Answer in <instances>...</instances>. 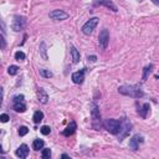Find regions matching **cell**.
Returning a JSON list of instances; mask_svg holds the SVG:
<instances>
[{"label": "cell", "instance_id": "obj_1", "mask_svg": "<svg viewBox=\"0 0 159 159\" xmlns=\"http://www.w3.org/2000/svg\"><path fill=\"white\" fill-rule=\"evenodd\" d=\"M118 92L121 95H124V96H129V97H133V98H140L144 96V92L140 90V87L138 86H121L118 88Z\"/></svg>", "mask_w": 159, "mask_h": 159}, {"label": "cell", "instance_id": "obj_2", "mask_svg": "<svg viewBox=\"0 0 159 159\" xmlns=\"http://www.w3.org/2000/svg\"><path fill=\"white\" fill-rule=\"evenodd\" d=\"M104 128L112 134H118L121 129V122L117 119H107L104 122Z\"/></svg>", "mask_w": 159, "mask_h": 159}, {"label": "cell", "instance_id": "obj_3", "mask_svg": "<svg viewBox=\"0 0 159 159\" xmlns=\"http://www.w3.org/2000/svg\"><path fill=\"white\" fill-rule=\"evenodd\" d=\"M25 26H26V19L24 16H20V15L14 16V20L11 22V29H13L15 32L21 31Z\"/></svg>", "mask_w": 159, "mask_h": 159}, {"label": "cell", "instance_id": "obj_4", "mask_svg": "<svg viewBox=\"0 0 159 159\" xmlns=\"http://www.w3.org/2000/svg\"><path fill=\"white\" fill-rule=\"evenodd\" d=\"M98 17H92V19H90L87 22H85V25L82 26V32H83L85 35H91L93 32V30L96 29L97 24H98Z\"/></svg>", "mask_w": 159, "mask_h": 159}, {"label": "cell", "instance_id": "obj_5", "mask_svg": "<svg viewBox=\"0 0 159 159\" xmlns=\"http://www.w3.org/2000/svg\"><path fill=\"white\" fill-rule=\"evenodd\" d=\"M98 42H99V47L102 50H106L109 42V32L107 29H103V30L99 32L98 35Z\"/></svg>", "mask_w": 159, "mask_h": 159}, {"label": "cell", "instance_id": "obj_6", "mask_svg": "<svg viewBox=\"0 0 159 159\" xmlns=\"http://www.w3.org/2000/svg\"><path fill=\"white\" fill-rule=\"evenodd\" d=\"M50 16V19L51 20H55V21H62V20H66L68 19V14L67 13H65L63 10H54V11H51V13L49 14Z\"/></svg>", "mask_w": 159, "mask_h": 159}, {"label": "cell", "instance_id": "obj_7", "mask_svg": "<svg viewBox=\"0 0 159 159\" xmlns=\"http://www.w3.org/2000/svg\"><path fill=\"white\" fill-rule=\"evenodd\" d=\"M92 108H91V116H92V122H93V127L96 126V123L99 122L101 123V114H99V109H98V106L92 102Z\"/></svg>", "mask_w": 159, "mask_h": 159}, {"label": "cell", "instance_id": "obj_8", "mask_svg": "<svg viewBox=\"0 0 159 159\" xmlns=\"http://www.w3.org/2000/svg\"><path fill=\"white\" fill-rule=\"evenodd\" d=\"M131 123H129L128 121H124V123H121V129H119V140H122L124 137H127V135L129 134V132H131Z\"/></svg>", "mask_w": 159, "mask_h": 159}, {"label": "cell", "instance_id": "obj_9", "mask_svg": "<svg viewBox=\"0 0 159 159\" xmlns=\"http://www.w3.org/2000/svg\"><path fill=\"white\" fill-rule=\"evenodd\" d=\"M139 143H143V137L142 135H134V137L129 140V148H132L133 150H138L139 148Z\"/></svg>", "mask_w": 159, "mask_h": 159}, {"label": "cell", "instance_id": "obj_10", "mask_svg": "<svg viewBox=\"0 0 159 159\" xmlns=\"http://www.w3.org/2000/svg\"><path fill=\"white\" fill-rule=\"evenodd\" d=\"M76 129H77V124H76L75 121H71L68 123V126L62 131V134L65 135V137H70V135H72L75 133Z\"/></svg>", "mask_w": 159, "mask_h": 159}, {"label": "cell", "instance_id": "obj_11", "mask_svg": "<svg viewBox=\"0 0 159 159\" xmlns=\"http://www.w3.org/2000/svg\"><path fill=\"white\" fill-rule=\"evenodd\" d=\"M71 78H72V81H73V83H76V85H81L82 82H83V80H85V68H83V70H81V71L73 72Z\"/></svg>", "mask_w": 159, "mask_h": 159}, {"label": "cell", "instance_id": "obj_12", "mask_svg": "<svg viewBox=\"0 0 159 159\" xmlns=\"http://www.w3.org/2000/svg\"><path fill=\"white\" fill-rule=\"evenodd\" d=\"M96 5H103V6H106L107 9H111L112 11H118V9H117V6L113 4V1L112 0H97V1L95 3Z\"/></svg>", "mask_w": 159, "mask_h": 159}, {"label": "cell", "instance_id": "obj_13", "mask_svg": "<svg viewBox=\"0 0 159 159\" xmlns=\"http://www.w3.org/2000/svg\"><path fill=\"white\" fill-rule=\"evenodd\" d=\"M15 154H16V157H19V158H26L29 155V147L26 144H21L19 148L16 149Z\"/></svg>", "mask_w": 159, "mask_h": 159}, {"label": "cell", "instance_id": "obj_14", "mask_svg": "<svg viewBox=\"0 0 159 159\" xmlns=\"http://www.w3.org/2000/svg\"><path fill=\"white\" fill-rule=\"evenodd\" d=\"M37 98L42 104H46L49 102V95L46 93V91L44 90V88H39L37 90Z\"/></svg>", "mask_w": 159, "mask_h": 159}, {"label": "cell", "instance_id": "obj_15", "mask_svg": "<svg viewBox=\"0 0 159 159\" xmlns=\"http://www.w3.org/2000/svg\"><path fill=\"white\" fill-rule=\"evenodd\" d=\"M13 108L15 112H17V113H22V112L26 111V106L24 102H14Z\"/></svg>", "mask_w": 159, "mask_h": 159}, {"label": "cell", "instance_id": "obj_16", "mask_svg": "<svg viewBox=\"0 0 159 159\" xmlns=\"http://www.w3.org/2000/svg\"><path fill=\"white\" fill-rule=\"evenodd\" d=\"M149 109H150V106H149V103H144L142 107H140L139 109H138V113H139V116L142 117V118H145L147 117V113L149 112Z\"/></svg>", "mask_w": 159, "mask_h": 159}, {"label": "cell", "instance_id": "obj_17", "mask_svg": "<svg viewBox=\"0 0 159 159\" xmlns=\"http://www.w3.org/2000/svg\"><path fill=\"white\" fill-rule=\"evenodd\" d=\"M71 56H72V61H73V63H77V62H80L81 55H80L78 50L76 49L75 46H71Z\"/></svg>", "mask_w": 159, "mask_h": 159}, {"label": "cell", "instance_id": "obj_18", "mask_svg": "<svg viewBox=\"0 0 159 159\" xmlns=\"http://www.w3.org/2000/svg\"><path fill=\"white\" fill-rule=\"evenodd\" d=\"M44 140L42 139H35L34 142H32V149L34 150H40V149H42V147H44Z\"/></svg>", "mask_w": 159, "mask_h": 159}, {"label": "cell", "instance_id": "obj_19", "mask_svg": "<svg viewBox=\"0 0 159 159\" xmlns=\"http://www.w3.org/2000/svg\"><path fill=\"white\" fill-rule=\"evenodd\" d=\"M32 119H34V123H40L41 121L44 119V113H42L41 111H36V112L34 113Z\"/></svg>", "mask_w": 159, "mask_h": 159}, {"label": "cell", "instance_id": "obj_20", "mask_svg": "<svg viewBox=\"0 0 159 159\" xmlns=\"http://www.w3.org/2000/svg\"><path fill=\"white\" fill-rule=\"evenodd\" d=\"M17 72H19V67L16 66V65H11V66H9L8 68V73L10 76H15Z\"/></svg>", "mask_w": 159, "mask_h": 159}, {"label": "cell", "instance_id": "obj_21", "mask_svg": "<svg viewBox=\"0 0 159 159\" xmlns=\"http://www.w3.org/2000/svg\"><path fill=\"white\" fill-rule=\"evenodd\" d=\"M153 67H154V66H153V65L150 63V65H149V66H147V67L144 68V73H143V81H145L147 78H148V76H149V73L152 72V70H153Z\"/></svg>", "mask_w": 159, "mask_h": 159}, {"label": "cell", "instance_id": "obj_22", "mask_svg": "<svg viewBox=\"0 0 159 159\" xmlns=\"http://www.w3.org/2000/svg\"><path fill=\"white\" fill-rule=\"evenodd\" d=\"M40 75L42 76V77H45V78H50V77H52V76H54L50 70H45V68L40 70Z\"/></svg>", "mask_w": 159, "mask_h": 159}, {"label": "cell", "instance_id": "obj_23", "mask_svg": "<svg viewBox=\"0 0 159 159\" xmlns=\"http://www.w3.org/2000/svg\"><path fill=\"white\" fill-rule=\"evenodd\" d=\"M41 157H42L44 159H50V157H51V149H50V148H45V149H42Z\"/></svg>", "mask_w": 159, "mask_h": 159}, {"label": "cell", "instance_id": "obj_24", "mask_svg": "<svg viewBox=\"0 0 159 159\" xmlns=\"http://www.w3.org/2000/svg\"><path fill=\"white\" fill-rule=\"evenodd\" d=\"M40 51H41V55H42L44 60H47V55H46V44H45V42H41V45H40Z\"/></svg>", "mask_w": 159, "mask_h": 159}, {"label": "cell", "instance_id": "obj_25", "mask_svg": "<svg viewBox=\"0 0 159 159\" xmlns=\"http://www.w3.org/2000/svg\"><path fill=\"white\" fill-rule=\"evenodd\" d=\"M25 54L22 51H17V52H15V60H17V61H22V60H25Z\"/></svg>", "mask_w": 159, "mask_h": 159}, {"label": "cell", "instance_id": "obj_26", "mask_svg": "<svg viewBox=\"0 0 159 159\" xmlns=\"http://www.w3.org/2000/svg\"><path fill=\"white\" fill-rule=\"evenodd\" d=\"M29 133V128L25 127V126H21L19 127V135L20 137H24V135H26Z\"/></svg>", "mask_w": 159, "mask_h": 159}, {"label": "cell", "instance_id": "obj_27", "mask_svg": "<svg viewBox=\"0 0 159 159\" xmlns=\"http://www.w3.org/2000/svg\"><path fill=\"white\" fill-rule=\"evenodd\" d=\"M40 132L42 133L44 135H47V134H50V132H51V128L49 127V126H42L40 128Z\"/></svg>", "mask_w": 159, "mask_h": 159}, {"label": "cell", "instance_id": "obj_28", "mask_svg": "<svg viewBox=\"0 0 159 159\" xmlns=\"http://www.w3.org/2000/svg\"><path fill=\"white\" fill-rule=\"evenodd\" d=\"M5 47H6V40H5L3 35H0V50H3Z\"/></svg>", "mask_w": 159, "mask_h": 159}, {"label": "cell", "instance_id": "obj_29", "mask_svg": "<svg viewBox=\"0 0 159 159\" xmlns=\"http://www.w3.org/2000/svg\"><path fill=\"white\" fill-rule=\"evenodd\" d=\"M24 95H16V96H14V98H13V101L14 102H24Z\"/></svg>", "mask_w": 159, "mask_h": 159}, {"label": "cell", "instance_id": "obj_30", "mask_svg": "<svg viewBox=\"0 0 159 159\" xmlns=\"http://www.w3.org/2000/svg\"><path fill=\"white\" fill-rule=\"evenodd\" d=\"M9 116L6 113H4V114H0V122L1 123H8L9 122Z\"/></svg>", "mask_w": 159, "mask_h": 159}, {"label": "cell", "instance_id": "obj_31", "mask_svg": "<svg viewBox=\"0 0 159 159\" xmlns=\"http://www.w3.org/2000/svg\"><path fill=\"white\" fill-rule=\"evenodd\" d=\"M87 58H88V61H91V62H96V61H97V56H95V55L88 56Z\"/></svg>", "mask_w": 159, "mask_h": 159}, {"label": "cell", "instance_id": "obj_32", "mask_svg": "<svg viewBox=\"0 0 159 159\" xmlns=\"http://www.w3.org/2000/svg\"><path fill=\"white\" fill-rule=\"evenodd\" d=\"M3 96H4V90H3V87L0 86V106L3 103Z\"/></svg>", "mask_w": 159, "mask_h": 159}, {"label": "cell", "instance_id": "obj_33", "mask_svg": "<svg viewBox=\"0 0 159 159\" xmlns=\"http://www.w3.org/2000/svg\"><path fill=\"white\" fill-rule=\"evenodd\" d=\"M152 1H153V3H154L155 5H159V0H152Z\"/></svg>", "mask_w": 159, "mask_h": 159}, {"label": "cell", "instance_id": "obj_34", "mask_svg": "<svg viewBox=\"0 0 159 159\" xmlns=\"http://www.w3.org/2000/svg\"><path fill=\"white\" fill-rule=\"evenodd\" d=\"M61 158H70V155H67V154H62Z\"/></svg>", "mask_w": 159, "mask_h": 159}, {"label": "cell", "instance_id": "obj_35", "mask_svg": "<svg viewBox=\"0 0 159 159\" xmlns=\"http://www.w3.org/2000/svg\"><path fill=\"white\" fill-rule=\"evenodd\" d=\"M4 150H3V145H1V143H0V153H3Z\"/></svg>", "mask_w": 159, "mask_h": 159}, {"label": "cell", "instance_id": "obj_36", "mask_svg": "<svg viewBox=\"0 0 159 159\" xmlns=\"http://www.w3.org/2000/svg\"><path fill=\"white\" fill-rule=\"evenodd\" d=\"M0 133H1V131H0Z\"/></svg>", "mask_w": 159, "mask_h": 159}]
</instances>
